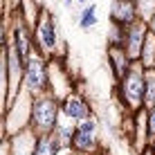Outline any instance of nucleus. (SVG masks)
<instances>
[{"mask_svg":"<svg viewBox=\"0 0 155 155\" xmlns=\"http://www.w3.org/2000/svg\"><path fill=\"white\" fill-rule=\"evenodd\" d=\"M155 106V68L146 70V85H144V108Z\"/></svg>","mask_w":155,"mask_h":155,"instance_id":"16","label":"nucleus"},{"mask_svg":"<svg viewBox=\"0 0 155 155\" xmlns=\"http://www.w3.org/2000/svg\"><path fill=\"white\" fill-rule=\"evenodd\" d=\"M72 133H74V126H72V121H68L65 117L61 119V124L56 126V130H54V135L61 140L63 144V148L65 151H70V144H72Z\"/></svg>","mask_w":155,"mask_h":155,"instance_id":"17","label":"nucleus"},{"mask_svg":"<svg viewBox=\"0 0 155 155\" xmlns=\"http://www.w3.org/2000/svg\"><path fill=\"white\" fill-rule=\"evenodd\" d=\"M65 155H74V153H72V151H68V153H65Z\"/></svg>","mask_w":155,"mask_h":155,"instance_id":"26","label":"nucleus"},{"mask_svg":"<svg viewBox=\"0 0 155 155\" xmlns=\"http://www.w3.org/2000/svg\"><path fill=\"white\" fill-rule=\"evenodd\" d=\"M61 113L68 121H72V124H79V121H83V119L94 117L90 101L85 99L79 90H72V92H68L65 97L61 99Z\"/></svg>","mask_w":155,"mask_h":155,"instance_id":"8","label":"nucleus"},{"mask_svg":"<svg viewBox=\"0 0 155 155\" xmlns=\"http://www.w3.org/2000/svg\"><path fill=\"white\" fill-rule=\"evenodd\" d=\"M63 113H61V99L54 92H45L34 97L31 104V121L29 128L36 135H50L56 130V126L61 124Z\"/></svg>","mask_w":155,"mask_h":155,"instance_id":"2","label":"nucleus"},{"mask_svg":"<svg viewBox=\"0 0 155 155\" xmlns=\"http://www.w3.org/2000/svg\"><path fill=\"white\" fill-rule=\"evenodd\" d=\"M137 155H153V148H151V144H148V146H146V148H144V151H140V153H137Z\"/></svg>","mask_w":155,"mask_h":155,"instance_id":"21","label":"nucleus"},{"mask_svg":"<svg viewBox=\"0 0 155 155\" xmlns=\"http://www.w3.org/2000/svg\"><path fill=\"white\" fill-rule=\"evenodd\" d=\"M148 29H151V31H153V34H155V14H153V18H151V20H148Z\"/></svg>","mask_w":155,"mask_h":155,"instance_id":"22","label":"nucleus"},{"mask_svg":"<svg viewBox=\"0 0 155 155\" xmlns=\"http://www.w3.org/2000/svg\"><path fill=\"white\" fill-rule=\"evenodd\" d=\"M65 148H63L61 140L50 133V135H38V142H36V148H34V155H61Z\"/></svg>","mask_w":155,"mask_h":155,"instance_id":"13","label":"nucleus"},{"mask_svg":"<svg viewBox=\"0 0 155 155\" xmlns=\"http://www.w3.org/2000/svg\"><path fill=\"white\" fill-rule=\"evenodd\" d=\"M70 151L74 155H97V153H104L101 151V144H99V121L94 119V117L74 124Z\"/></svg>","mask_w":155,"mask_h":155,"instance_id":"7","label":"nucleus"},{"mask_svg":"<svg viewBox=\"0 0 155 155\" xmlns=\"http://www.w3.org/2000/svg\"><path fill=\"white\" fill-rule=\"evenodd\" d=\"M5 106H9L16 99V94L23 90V79H25V61L20 54L14 50L9 41H5Z\"/></svg>","mask_w":155,"mask_h":155,"instance_id":"4","label":"nucleus"},{"mask_svg":"<svg viewBox=\"0 0 155 155\" xmlns=\"http://www.w3.org/2000/svg\"><path fill=\"white\" fill-rule=\"evenodd\" d=\"M23 90H27L31 97L50 92V58L41 54H31V58L25 63V79Z\"/></svg>","mask_w":155,"mask_h":155,"instance_id":"6","label":"nucleus"},{"mask_svg":"<svg viewBox=\"0 0 155 155\" xmlns=\"http://www.w3.org/2000/svg\"><path fill=\"white\" fill-rule=\"evenodd\" d=\"M144 85H146V68L142 63H133L130 70L115 83V99L126 113H137L144 108Z\"/></svg>","mask_w":155,"mask_h":155,"instance_id":"1","label":"nucleus"},{"mask_svg":"<svg viewBox=\"0 0 155 155\" xmlns=\"http://www.w3.org/2000/svg\"><path fill=\"white\" fill-rule=\"evenodd\" d=\"M146 124H148V135L153 140L155 137V106L153 108H146Z\"/></svg>","mask_w":155,"mask_h":155,"instance_id":"20","label":"nucleus"},{"mask_svg":"<svg viewBox=\"0 0 155 155\" xmlns=\"http://www.w3.org/2000/svg\"><path fill=\"white\" fill-rule=\"evenodd\" d=\"M108 18H110V23L124 25V27H126V25H130V23H135V20H140L135 0H110Z\"/></svg>","mask_w":155,"mask_h":155,"instance_id":"12","label":"nucleus"},{"mask_svg":"<svg viewBox=\"0 0 155 155\" xmlns=\"http://www.w3.org/2000/svg\"><path fill=\"white\" fill-rule=\"evenodd\" d=\"M106 63H108V70H110V74H113V79L117 83L133 68V63H135V61L128 56V52L124 50V47H119V45H106Z\"/></svg>","mask_w":155,"mask_h":155,"instance_id":"10","label":"nucleus"},{"mask_svg":"<svg viewBox=\"0 0 155 155\" xmlns=\"http://www.w3.org/2000/svg\"><path fill=\"white\" fill-rule=\"evenodd\" d=\"M124 41H126V27H124V25H117V23H110L108 36H106V45L124 47Z\"/></svg>","mask_w":155,"mask_h":155,"instance_id":"18","label":"nucleus"},{"mask_svg":"<svg viewBox=\"0 0 155 155\" xmlns=\"http://www.w3.org/2000/svg\"><path fill=\"white\" fill-rule=\"evenodd\" d=\"M151 148H153V155H155V137L151 140Z\"/></svg>","mask_w":155,"mask_h":155,"instance_id":"24","label":"nucleus"},{"mask_svg":"<svg viewBox=\"0 0 155 155\" xmlns=\"http://www.w3.org/2000/svg\"><path fill=\"white\" fill-rule=\"evenodd\" d=\"M137 63H142L144 68H155V34L151 29H148V34H146V38H144V45H142V54H140V61Z\"/></svg>","mask_w":155,"mask_h":155,"instance_id":"15","label":"nucleus"},{"mask_svg":"<svg viewBox=\"0 0 155 155\" xmlns=\"http://www.w3.org/2000/svg\"><path fill=\"white\" fill-rule=\"evenodd\" d=\"M77 2H79V5H88V0H77Z\"/></svg>","mask_w":155,"mask_h":155,"instance_id":"25","label":"nucleus"},{"mask_svg":"<svg viewBox=\"0 0 155 155\" xmlns=\"http://www.w3.org/2000/svg\"><path fill=\"white\" fill-rule=\"evenodd\" d=\"M61 2H63V7H72V5L77 2V0H61Z\"/></svg>","mask_w":155,"mask_h":155,"instance_id":"23","label":"nucleus"},{"mask_svg":"<svg viewBox=\"0 0 155 155\" xmlns=\"http://www.w3.org/2000/svg\"><path fill=\"white\" fill-rule=\"evenodd\" d=\"M9 146V155H34V148H36V142H38V135L27 126L23 130L14 133V135L5 137Z\"/></svg>","mask_w":155,"mask_h":155,"instance_id":"11","label":"nucleus"},{"mask_svg":"<svg viewBox=\"0 0 155 155\" xmlns=\"http://www.w3.org/2000/svg\"><path fill=\"white\" fill-rule=\"evenodd\" d=\"M31 104H34V97L27 90H20L12 104L5 106V137H9V135H14V133L29 126Z\"/></svg>","mask_w":155,"mask_h":155,"instance_id":"5","label":"nucleus"},{"mask_svg":"<svg viewBox=\"0 0 155 155\" xmlns=\"http://www.w3.org/2000/svg\"><path fill=\"white\" fill-rule=\"evenodd\" d=\"M148 34V23L144 20H135V23L126 25V41H124V50L128 52V56L133 61H140V54H142V45H144V38Z\"/></svg>","mask_w":155,"mask_h":155,"instance_id":"9","label":"nucleus"},{"mask_svg":"<svg viewBox=\"0 0 155 155\" xmlns=\"http://www.w3.org/2000/svg\"><path fill=\"white\" fill-rule=\"evenodd\" d=\"M135 7H137V16L140 20L148 23L155 14V0H135Z\"/></svg>","mask_w":155,"mask_h":155,"instance_id":"19","label":"nucleus"},{"mask_svg":"<svg viewBox=\"0 0 155 155\" xmlns=\"http://www.w3.org/2000/svg\"><path fill=\"white\" fill-rule=\"evenodd\" d=\"M99 7L94 2H90V5H83V9H81V14H79V18H77V25H79V29H83V31H90L94 27V25L99 23Z\"/></svg>","mask_w":155,"mask_h":155,"instance_id":"14","label":"nucleus"},{"mask_svg":"<svg viewBox=\"0 0 155 155\" xmlns=\"http://www.w3.org/2000/svg\"><path fill=\"white\" fill-rule=\"evenodd\" d=\"M58 43H61V38H58L56 16L47 7H43L41 18L34 27V50H36V54L52 58L58 54Z\"/></svg>","mask_w":155,"mask_h":155,"instance_id":"3","label":"nucleus"}]
</instances>
